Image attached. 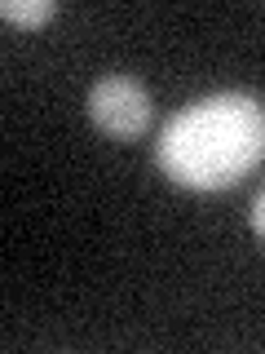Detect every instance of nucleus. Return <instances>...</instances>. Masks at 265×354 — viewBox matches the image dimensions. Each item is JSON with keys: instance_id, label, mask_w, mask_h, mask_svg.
I'll return each instance as SVG.
<instances>
[{"instance_id": "20e7f679", "label": "nucleus", "mask_w": 265, "mask_h": 354, "mask_svg": "<svg viewBox=\"0 0 265 354\" xmlns=\"http://www.w3.org/2000/svg\"><path fill=\"white\" fill-rule=\"evenodd\" d=\"M252 230H257V235L265 239V191L252 199Z\"/></svg>"}, {"instance_id": "f257e3e1", "label": "nucleus", "mask_w": 265, "mask_h": 354, "mask_svg": "<svg viewBox=\"0 0 265 354\" xmlns=\"http://www.w3.org/2000/svg\"><path fill=\"white\" fill-rule=\"evenodd\" d=\"M155 160L186 191H226L265 160V106L248 93L190 102L164 124Z\"/></svg>"}, {"instance_id": "f03ea898", "label": "nucleus", "mask_w": 265, "mask_h": 354, "mask_svg": "<svg viewBox=\"0 0 265 354\" xmlns=\"http://www.w3.org/2000/svg\"><path fill=\"white\" fill-rule=\"evenodd\" d=\"M88 120L110 138H137L150 124V93L132 75H106L88 88Z\"/></svg>"}, {"instance_id": "7ed1b4c3", "label": "nucleus", "mask_w": 265, "mask_h": 354, "mask_svg": "<svg viewBox=\"0 0 265 354\" xmlns=\"http://www.w3.org/2000/svg\"><path fill=\"white\" fill-rule=\"evenodd\" d=\"M53 14H58L53 0H5V5H0V18L18 22V27H40V22H49Z\"/></svg>"}]
</instances>
